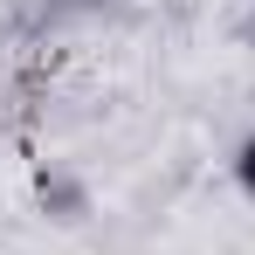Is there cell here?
Masks as SVG:
<instances>
[{
	"mask_svg": "<svg viewBox=\"0 0 255 255\" xmlns=\"http://www.w3.org/2000/svg\"><path fill=\"white\" fill-rule=\"evenodd\" d=\"M235 186H242V193L255 200V131L242 138V145H235Z\"/></svg>",
	"mask_w": 255,
	"mask_h": 255,
	"instance_id": "1",
	"label": "cell"
}]
</instances>
